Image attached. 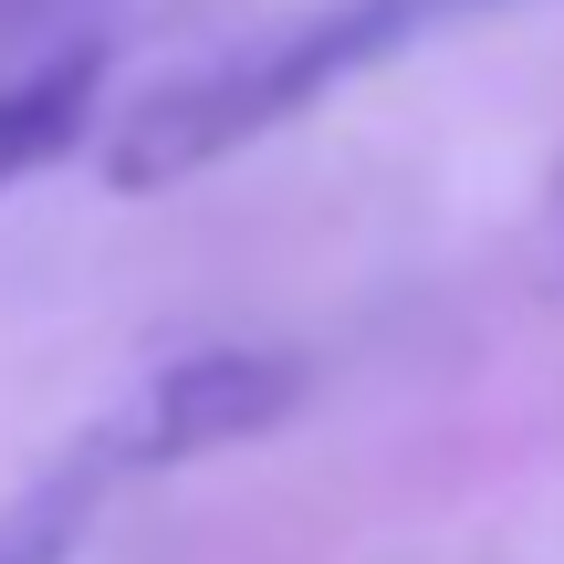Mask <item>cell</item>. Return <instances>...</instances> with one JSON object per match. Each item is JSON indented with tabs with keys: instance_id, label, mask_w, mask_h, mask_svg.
<instances>
[{
	"instance_id": "obj_1",
	"label": "cell",
	"mask_w": 564,
	"mask_h": 564,
	"mask_svg": "<svg viewBox=\"0 0 564 564\" xmlns=\"http://www.w3.org/2000/svg\"><path fill=\"white\" fill-rule=\"evenodd\" d=\"M419 11L429 0H335V11H303V21H282V32L241 42V53L158 84V95L116 126L105 178L137 199V188H178V178H199V167L262 147L272 126H293L314 95H335L345 74H366L398 32H419Z\"/></svg>"
},
{
	"instance_id": "obj_2",
	"label": "cell",
	"mask_w": 564,
	"mask_h": 564,
	"mask_svg": "<svg viewBox=\"0 0 564 564\" xmlns=\"http://www.w3.org/2000/svg\"><path fill=\"white\" fill-rule=\"evenodd\" d=\"M314 398V366L282 356V345H199V356H167L158 377H137L95 429V449L116 481H158V470H188V460H220L241 440H272L293 408Z\"/></svg>"
},
{
	"instance_id": "obj_3",
	"label": "cell",
	"mask_w": 564,
	"mask_h": 564,
	"mask_svg": "<svg viewBox=\"0 0 564 564\" xmlns=\"http://www.w3.org/2000/svg\"><path fill=\"white\" fill-rule=\"evenodd\" d=\"M105 491H116V470L84 440L63 449V460H42L32 481L0 502V564H74L84 533H95V512H105Z\"/></svg>"
},
{
	"instance_id": "obj_4",
	"label": "cell",
	"mask_w": 564,
	"mask_h": 564,
	"mask_svg": "<svg viewBox=\"0 0 564 564\" xmlns=\"http://www.w3.org/2000/svg\"><path fill=\"white\" fill-rule=\"evenodd\" d=\"M95 84H105L95 53H53V63H32V74L0 84V188L32 178V167H53L63 147L84 137V116H95Z\"/></svg>"
},
{
	"instance_id": "obj_5",
	"label": "cell",
	"mask_w": 564,
	"mask_h": 564,
	"mask_svg": "<svg viewBox=\"0 0 564 564\" xmlns=\"http://www.w3.org/2000/svg\"><path fill=\"white\" fill-rule=\"evenodd\" d=\"M544 272H554V293H564V178H554V199H544Z\"/></svg>"
}]
</instances>
